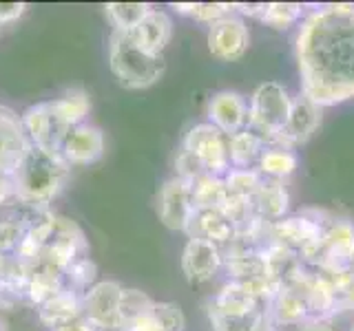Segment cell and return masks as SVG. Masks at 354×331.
Segmentation results:
<instances>
[{"label":"cell","mask_w":354,"mask_h":331,"mask_svg":"<svg viewBox=\"0 0 354 331\" xmlns=\"http://www.w3.org/2000/svg\"><path fill=\"white\" fill-rule=\"evenodd\" d=\"M104 150H106V139H104L102 128L84 121L80 126L69 128L58 152L71 168H75V166H91L100 161Z\"/></svg>","instance_id":"10"},{"label":"cell","mask_w":354,"mask_h":331,"mask_svg":"<svg viewBox=\"0 0 354 331\" xmlns=\"http://www.w3.org/2000/svg\"><path fill=\"white\" fill-rule=\"evenodd\" d=\"M263 309L250 314H219V312H208V320L213 325V331H254Z\"/></svg>","instance_id":"34"},{"label":"cell","mask_w":354,"mask_h":331,"mask_svg":"<svg viewBox=\"0 0 354 331\" xmlns=\"http://www.w3.org/2000/svg\"><path fill=\"white\" fill-rule=\"evenodd\" d=\"M51 106L62 124L66 128H73L86 121L88 110H91V99H88V93L84 88H69L62 95L53 97Z\"/></svg>","instance_id":"25"},{"label":"cell","mask_w":354,"mask_h":331,"mask_svg":"<svg viewBox=\"0 0 354 331\" xmlns=\"http://www.w3.org/2000/svg\"><path fill=\"white\" fill-rule=\"evenodd\" d=\"M250 44V31L239 16H226L208 27V51L217 60L235 62L243 58Z\"/></svg>","instance_id":"11"},{"label":"cell","mask_w":354,"mask_h":331,"mask_svg":"<svg viewBox=\"0 0 354 331\" xmlns=\"http://www.w3.org/2000/svg\"><path fill=\"white\" fill-rule=\"evenodd\" d=\"M109 69L120 86L142 91L160 80L166 71L164 55L142 51L129 33L111 31L109 36Z\"/></svg>","instance_id":"3"},{"label":"cell","mask_w":354,"mask_h":331,"mask_svg":"<svg viewBox=\"0 0 354 331\" xmlns=\"http://www.w3.org/2000/svg\"><path fill=\"white\" fill-rule=\"evenodd\" d=\"M350 331H354V325H352V327H350Z\"/></svg>","instance_id":"44"},{"label":"cell","mask_w":354,"mask_h":331,"mask_svg":"<svg viewBox=\"0 0 354 331\" xmlns=\"http://www.w3.org/2000/svg\"><path fill=\"white\" fill-rule=\"evenodd\" d=\"M171 7L180 16L204 22L208 27L235 11V5H230V3H173Z\"/></svg>","instance_id":"29"},{"label":"cell","mask_w":354,"mask_h":331,"mask_svg":"<svg viewBox=\"0 0 354 331\" xmlns=\"http://www.w3.org/2000/svg\"><path fill=\"white\" fill-rule=\"evenodd\" d=\"M122 294H124L122 283L97 281L82 296V318L97 331H122Z\"/></svg>","instance_id":"7"},{"label":"cell","mask_w":354,"mask_h":331,"mask_svg":"<svg viewBox=\"0 0 354 331\" xmlns=\"http://www.w3.org/2000/svg\"><path fill=\"white\" fill-rule=\"evenodd\" d=\"M301 95L321 108L354 97V5H326L301 20L295 38Z\"/></svg>","instance_id":"1"},{"label":"cell","mask_w":354,"mask_h":331,"mask_svg":"<svg viewBox=\"0 0 354 331\" xmlns=\"http://www.w3.org/2000/svg\"><path fill=\"white\" fill-rule=\"evenodd\" d=\"M27 9H29V5H25V3H0V27L16 22L18 18L27 14Z\"/></svg>","instance_id":"37"},{"label":"cell","mask_w":354,"mask_h":331,"mask_svg":"<svg viewBox=\"0 0 354 331\" xmlns=\"http://www.w3.org/2000/svg\"><path fill=\"white\" fill-rule=\"evenodd\" d=\"M224 268L221 248L210 241L188 239L182 250V274L191 285H204L213 281Z\"/></svg>","instance_id":"12"},{"label":"cell","mask_w":354,"mask_h":331,"mask_svg":"<svg viewBox=\"0 0 354 331\" xmlns=\"http://www.w3.org/2000/svg\"><path fill=\"white\" fill-rule=\"evenodd\" d=\"M64 287V274L55 272L44 265H36L29 268L27 272V283H25V303L31 307H40L58 294Z\"/></svg>","instance_id":"20"},{"label":"cell","mask_w":354,"mask_h":331,"mask_svg":"<svg viewBox=\"0 0 354 331\" xmlns=\"http://www.w3.org/2000/svg\"><path fill=\"white\" fill-rule=\"evenodd\" d=\"M71 179V166L58 150L31 146L11 172L16 203L25 210H47Z\"/></svg>","instance_id":"2"},{"label":"cell","mask_w":354,"mask_h":331,"mask_svg":"<svg viewBox=\"0 0 354 331\" xmlns=\"http://www.w3.org/2000/svg\"><path fill=\"white\" fill-rule=\"evenodd\" d=\"M254 331H279V329H277L274 320H272V318L268 316V312L263 309V314H261V318H259L257 327H254Z\"/></svg>","instance_id":"40"},{"label":"cell","mask_w":354,"mask_h":331,"mask_svg":"<svg viewBox=\"0 0 354 331\" xmlns=\"http://www.w3.org/2000/svg\"><path fill=\"white\" fill-rule=\"evenodd\" d=\"M20 121L31 146L44 150H60V143L66 132H69V128L55 115L51 99L27 106L20 113Z\"/></svg>","instance_id":"8"},{"label":"cell","mask_w":354,"mask_h":331,"mask_svg":"<svg viewBox=\"0 0 354 331\" xmlns=\"http://www.w3.org/2000/svg\"><path fill=\"white\" fill-rule=\"evenodd\" d=\"M97 265L91 257H82L71 263L64 272V285L71 287L77 294H86L97 283Z\"/></svg>","instance_id":"31"},{"label":"cell","mask_w":354,"mask_h":331,"mask_svg":"<svg viewBox=\"0 0 354 331\" xmlns=\"http://www.w3.org/2000/svg\"><path fill=\"white\" fill-rule=\"evenodd\" d=\"M184 325L186 318L180 305L155 301L149 312L133 320L124 331H184Z\"/></svg>","instance_id":"19"},{"label":"cell","mask_w":354,"mask_h":331,"mask_svg":"<svg viewBox=\"0 0 354 331\" xmlns=\"http://www.w3.org/2000/svg\"><path fill=\"white\" fill-rule=\"evenodd\" d=\"M82 257H88V239L84 234V230L73 219L58 214L55 217L53 234L47 243V248H44L38 265H44V268H51L64 274L71 263H75Z\"/></svg>","instance_id":"6"},{"label":"cell","mask_w":354,"mask_h":331,"mask_svg":"<svg viewBox=\"0 0 354 331\" xmlns=\"http://www.w3.org/2000/svg\"><path fill=\"white\" fill-rule=\"evenodd\" d=\"M82 296L84 294H77L71 290V287L64 285L53 298H49L47 303L36 309L38 320L44 327H49L53 331L66 323H71L75 318H80L82 316Z\"/></svg>","instance_id":"18"},{"label":"cell","mask_w":354,"mask_h":331,"mask_svg":"<svg viewBox=\"0 0 354 331\" xmlns=\"http://www.w3.org/2000/svg\"><path fill=\"white\" fill-rule=\"evenodd\" d=\"M304 7L299 3H263L259 20L272 29H288L301 18Z\"/></svg>","instance_id":"33"},{"label":"cell","mask_w":354,"mask_h":331,"mask_svg":"<svg viewBox=\"0 0 354 331\" xmlns=\"http://www.w3.org/2000/svg\"><path fill=\"white\" fill-rule=\"evenodd\" d=\"M348 270L354 274V252H352V257H350V265H348Z\"/></svg>","instance_id":"42"},{"label":"cell","mask_w":354,"mask_h":331,"mask_svg":"<svg viewBox=\"0 0 354 331\" xmlns=\"http://www.w3.org/2000/svg\"><path fill=\"white\" fill-rule=\"evenodd\" d=\"M153 298L149 294H144L140 290H131L124 287V294H122V305H120V316H122V331L129 327L133 320H138L144 316L153 307Z\"/></svg>","instance_id":"35"},{"label":"cell","mask_w":354,"mask_h":331,"mask_svg":"<svg viewBox=\"0 0 354 331\" xmlns=\"http://www.w3.org/2000/svg\"><path fill=\"white\" fill-rule=\"evenodd\" d=\"M195 212L193 188L180 177H171L158 192V217L173 232H186L188 221Z\"/></svg>","instance_id":"9"},{"label":"cell","mask_w":354,"mask_h":331,"mask_svg":"<svg viewBox=\"0 0 354 331\" xmlns=\"http://www.w3.org/2000/svg\"><path fill=\"white\" fill-rule=\"evenodd\" d=\"M288 201H290L288 190L281 181L274 179H263L257 194L250 199L254 214L266 223H274V221L283 219V214L288 212Z\"/></svg>","instance_id":"21"},{"label":"cell","mask_w":354,"mask_h":331,"mask_svg":"<svg viewBox=\"0 0 354 331\" xmlns=\"http://www.w3.org/2000/svg\"><path fill=\"white\" fill-rule=\"evenodd\" d=\"M182 150L193 154L208 174L224 177L230 170L228 135H224L208 121L188 128L182 139Z\"/></svg>","instance_id":"5"},{"label":"cell","mask_w":354,"mask_h":331,"mask_svg":"<svg viewBox=\"0 0 354 331\" xmlns=\"http://www.w3.org/2000/svg\"><path fill=\"white\" fill-rule=\"evenodd\" d=\"M321 115H324V108L315 104L313 99H308L306 95L292 97L290 115H288V121L277 137L274 146L292 150V146L306 143L321 126Z\"/></svg>","instance_id":"13"},{"label":"cell","mask_w":354,"mask_h":331,"mask_svg":"<svg viewBox=\"0 0 354 331\" xmlns=\"http://www.w3.org/2000/svg\"><path fill=\"white\" fill-rule=\"evenodd\" d=\"M266 148H268V143L250 128H243L235 132V135H228L230 168H250L252 163L259 161Z\"/></svg>","instance_id":"24"},{"label":"cell","mask_w":354,"mask_h":331,"mask_svg":"<svg viewBox=\"0 0 354 331\" xmlns=\"http://www.w3.org/2000/svg\"><path fill=\"white\" fill-rule=\"evenodd\" d=\"M53 331H97V329L93 325H88L86 320L80 316V318L71 320V323H66V325H62L58 329H53Z\"/></svg>","instance_id":"39"},{"label":"cell","mask_w":354,"mask_h":331,"mask_svg":"<svg viewBox=\"0 0 354 331\" xmlns=\"http://www.w3.org/2000/svg\"><path fill=\"white\" fill-rule=\"evenodd\" d=\"M29 148L31 143L22 128L20 115L0 104V174L14 172Z\"/></svg>","instance_id":"14"},{"label":"cell","mask_w":354,"mask_h":331,"mask_svg":"<svg viewBox=\"0 0 354 331\" xmlns=\"http://www.w3.org/2000/svg\"><path fill=\"white\" fill-rule=\"evenodd\" d=\"M206 115L208 124H213L224 135H235V132L248 128V102L235 91L215 93L208 102Z\"/></svg>","instance_id":"15"},{"label":"cell","mask_w":354,"mask_h":331,"mask_svg":"<svg viewBox=\"0 0 354 331\" xmlns=\"http://www.w3.org/2000/svg\"><path fill=\"white\" fill-rule=\"evenodd\" d=\"M25 225H27L25 210L0 219V254L14 257L22 243V237H25Z\"/></svg>","instance_id":"32"},{"label":"cell","mask_w":354,"mask_h":331,"mask_svg":"<svg viewBox=\"0 0 354 331\" xmlns=\"http://www.w3.org/2000/svg\"><path fill=\"white\" fill-rule=\"evenodd\" d=\"M202 174H208L204 168H202V163H199L193 154H188L186 150H177L175 154V177H180V179L188 181V183H193L197 181Z\"/></svg>","instance_id":"36"},{"label":"cell","mask_w":354,"mask_h":331,"mask_svg":"<svg viewBox=\"0 0 354 331\" xmlns=\"http://www.w3.org/2000/svg\"><path fill=\"white\" fill-rule=\"evenodd\" d=\"M268 316L274 325H306L308 323V303L306 298L290 290V287H279V292L272 296L268 303Z\"/></svg>","instance_id":"22"},{"label":"cell","mask_w":354,"mask_h":331,"mask_svg":"<svg viewBox=\"0 0 354 331\" xmlns=\"http://www.w3.org/2000/svg\"><path fill=\"white\" fill-rule=\"evenodd\" d=\"M0 331H7V325H5V320L0 318Z\"/></svg>","instance_id":"43"},{"label":"cell","mask_w":354,"mask_h":331,"mask_svg":"<svg viewBox=\"0 0 354 331\" xmlns=\"http://www.w3.org/2000/svg\"><path fill=\"white\" fill-rule=\"evenodd\" d=\"M297 163H299V159L292 150L279 148V146H268L257 161V170L263 179L279 181L283 177H290L297 170Z\"/></svg>","instance_id":"26"},{"label":"cell","mask_w":354,"mask_h":331,"mask_svg":"<svg viewBox=\"0 0 354 331\" xmlns=\"http://www.w3.org/2000/svg\"><path fill=\"white\" fill-rule=\"evenodd\" d=\"M292 97L279 82H263L254 88L248 104V128L274 146L277 137L283 130L288 115H290Z\"/></svg>","instance_id":"4"},{"label":"cell","mask_w":354,"mask_h":331,"mask_svg":"<svg viewBox=\"0 0 354 331\" xmlns=\"http://www.w3.org/2000/svg\"><path fill=\"white\" fill-rule=\"evenodd\" d=\"M257 309H261V303L235 281H228L206 305V312L219 314H250Z\"/></svg>","instance_id":"23"},{"label":"cell","mask_w":354,"mask_h":331,"mask_svg":"<svg viewBox=\"0 0 354 331\" xmlns=\"http://www.w3.org/2000/svg\"><path fill=\"white\" fill-rule=\"evenodd\" d=\"M301 331H337V329H332L328 323H306Z\"/></svg>","instance_id":"41"},{"label":"cell","mask_w":354,"mask_h":331,"mask_svg":"<svg viewBox=\"0 0 354 331\" xmlns=\"http://www.w3.org/2000/svg\"><path fill=\"white\" fill-rule=\"evenodd\" d=\"M151 9L153 5L149 3H109L104 7L111 27L120 33H129L136 29L140 25V20L147 16Z\"/></svg>","instance_id":"28"},{"label":"cell","mask_w":354,"mask_h":331,"mask_svg":"<svg viewBox=\"0 0 354 331\" xmlns=\"http://www.w3.org/2000/svg\"><path fill=\"white\" fill-rule=\"evenodd\" d=\"M224 183L230 197L252 199L263 183V177L254 168H230L224 174Z\"/></svg>","instance_id":"30"},{"label":"cell","mask_w":354,"mask_h":331,"mask_svg":"<svg viewBox=\"0 0 354 331\" xmlns=\"http://www.w3.org/2000/svg\"><path fill=\"white\" fill-rule=\"evenodd\" d=\"M7 203H16L14 181H11V174H0V208H5Z\"/></svg>","instance_id":"38"},{"label":"cell","mask_w":354,"mask_h":331,"mask_svg":"<svg viewBox=\"0 0 354 331\" xmlns=\"http://www.w3.org/2000/svg\"><path fill=\"white\" fill-rule=\"evenodd\" d=\"M129 36L142 51H147L151 55H164V49L169 47V42L173 38V20L164 9L153 7L140 20V25L133 31H129Z\"/></svg>","instance_id":"17"},{"label":"cell","mask_w":354,"mask_h":331,"mask_svg":"<svg viewBox=\"0 0 354 331\" xmlns=\"http://www.w3.org/2000/svg\"><path fill=\"white\" fill-rule=\"evenodd\" d=\"M184 234L188 239H202L224 248L235 237V225L221 208H195Z\"/></svg>","instance_id":"16"},{"label":"cell","mask_w":354,"mask_h":331,"mask_svg":"<svg viewBox=\"0 0 354 331\" xmlns=\"http://www.w3.org/2000/svg\"><path fill=\"white\" fill-rule=\"evenodd\" d=\"M191 188H193L195 208H224L226 199H228L224 177L202 174L197 181L191 183Z\"/></svg>","instance_id":"27"}]
</instances>
